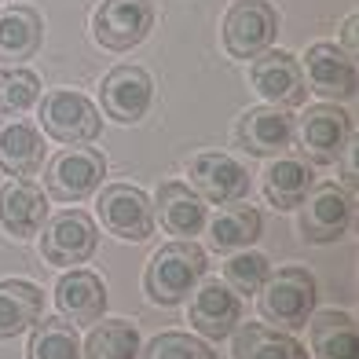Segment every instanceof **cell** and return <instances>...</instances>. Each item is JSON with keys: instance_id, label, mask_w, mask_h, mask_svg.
I'll use <instances>...</instances> for the list:
<instances>
[{"instance_id": "obj_1", "label": "cell", "mask_w": 359, "mask_h": 359, "mask_svg": "<svg viewBox=\"0 0 359 359\" xmlns=\"http://www.w3.org/2000/svg\"><path fill=\"white\" fill-rule=\"evenodd\" d=\"M205 279V250L194 238H180L161 246L143 271V290L154 304H180Z\"/></svg>"}, {"instance_id": "obj_2", "label": "cell", "mask_w": 359, "mask_h": 359, "mask_svg": "<svg viewBox=\"0 0 359 359\" xmlns=\"http://www.w3.org/2000/svg\"><path fill=\"white\" fill-rule=\"evenodd\" d=\"M260 293V316L283 330H301L316 312V279L304 268H283L264 279Z\"/></svg>"}, {"instance_id": "obj_3", "label": "cell", "mask_w": 359, "mask_h": 359, "mask_svg": "<svg viewBox=\"0 0 359 359\" xmlns=\"http://www.w3.org/2000/svg\"><path fill=\"white\" fill-rule=\"evenodd\" d=\"M279 37V11L268 0H235L224 15V48L231 59H257Z\"/></svg>"}, {"instance_id": "obj_4", "label": "cell", "mask_w": 359, "mask_h": 359, "mask_svg": "<svg viewBox=\"0 0 359 359\" xmlns=\"http://www.w3.org/2000/svg\"><path fill=\"white\" fill-rule=\"evenodd\" d=\"M41 125L44 133L59 140V143H92L95 136L103 133V118L95 103L81 92L70 88H55L41 100Z\"/></svg>"}, {"instance_id": "obj_5", "label": "cell", "mask_w": 359, "mask_h": 359, "mask_svg": "<svg viewBox=\"0 0 359 359\" xmlns=\"http://www.w3.org/2000/svg\"><path fill=\"white\" fill-rule=\"evenodd\" d=\"M154 26V4L151 0H103L92 11V37L107 52H128L147 41Z\"/></svg>"}, {"instance_id": "obj_6", "label": "cell", "mask_w": 359, "mask_h": 359, "mask_svg": "<svg viewBox=\"0 0 359 359\" xmlns=\"http://www.w3.org/2000/svg\"><path fill=\"white\" fill-rule=\"evenodd\" d=\"M107 176V158L92 147H70V151H59L48 161L44 172V187L55 202H81L103 184Z\"/></svg>"}, {"instance_id": "obj_7", "label": "cell", "mask_w": 359, "mask_h": 359, "mask_svg": "<svg viewBox=\"0 0 359 359\" xmlns=\"http://www.w3.org/2000/svg\"><path fill=\"white\" fill-rule=\"evenodd\" d=\"M41 253L48 264L70 268V264H85L100 246V235H95V220L81 209H62L41 227Z\"/></svg>"}, {"instance_id": "obj_8", "label": "cell", "mask_w": 359, "mask_h": 359, "mask_svg": "<svg viewBox=\"0 0 359 359\" xmlns=\"http://www.w3.org/2000/svg\"><path fill=\"white\" fill-rule=\"evenodd\" d=\"M95 213H100L103 227L114 238L125 242H143L154 231V205L140 187L128 184H110L100 191V202H95Z\"/></svg>"}, {"instance_id": "obj_9", "label": "cell", "mask_w": 359, "mask_h": 359, "mask_svg": "<svg viewBox=\"0 0 359 359\" xmlns=\"http://www.w3.org/2000/svg\"><path fill=\"white\" fill-rule=\"evenodd\" d=\"M352 143V114L337 103H316L301 118V147L316 165H334Z\"/></svg>"}, {"instance_id": "obj_10", "label": "cell", "mask_w": 359, "mask_h": 359, "mask_svg": "<svg viewBox=\"0 0 359 359\" xmlns=\"http://www.w3.org/2000/svg\"><path fill=\"white\" fill-rule=\"evenodd\" d=\"M154 100V81L143 67H114L103 77L100 88V103L103 114L118 125H136Z\"/></svg>"}, {"instance_id": "obj_11", "label": "cell", "mask_w": 359, "mask_h": 359, "mask_svg": "<svg viewBox=\"0 0 359 359\" xmlns=\"http://www.w3.org/2000/svg\"><path fill=\"white\" fill-rule=\"evenodd\" d=\"M250 81H253V88L264 95V100H271L275 107H301L308 100V81H304V70H301V62L293 59L290 52H260L253 59V67H250Z\"/></svg>"}, {"instance_id": "obj_12", "label": "cell", "mask_w": 359, "mask_h": 359, "mask_svg": "<svg viewBox=\"0 0 359 359\" xmlns=\"http://www.w3.org/2000/svg\"><path fill=\"white\" fill-rule=\"evenodd\" d=\"M352 194H345L337 184L312 187L301 202V231L308 242H337L352 224Z\"/></svg>"}, {"instance_id": "obj_13", "label": "cell", "mask_w": 359, "mask_h": 359, "mask_svg": "<svg viewBox=\"0 0 359 359\" xmlns=\"http://www.w3.org/2000/svg\"><path fill=\"white\" fill-rule=\"evenodd\" d=\"M301 70H304V81L312 85L308 92H319L326 100H352L355 95V85H359L355 62L348 52H341L330 41H319L308 48Z\"/></svg>"}, {"instance_id": "obj_14", "label": "cell", "mask_w": 359, "mask_h": 359, "mask_svg": "<svg viewBox=\"0 0 359 359\" xmlns=\"http://www.w3.org/2000/svg\"><path fill=\"white\" fill-rule=\"evenodd\" d=\"M187 176L202 202H238L250 194V172L231 154H198L191 158Z\"/></svg>"}, {"instance_id": "obj_15", "label": "cell", "mask_w": 359, "mask_h": 359, "mask_svg": "<svg viewBox=\"0 0 359 359\" xmlns=\"http://www.w3.org/2000/svg\"><path fill=\"white\" fill-rule=\"evenodd\" d=\"M238 147L246 154H283L286 147L293 143V118L283 107H250L238 118Z\"/></svg>"}, {"instance_id": "obj_16", "label": "cell", "mask_w": 359, "mask_h": 359, "mask_svg": "<svg viewBox=\"0 0 359 359\" xmlns=\"http://www.w3.org/2000/svg\"><path fill=\"white\" fill-rule=\"evenodd\" d=\"M242 316V304H238V293L220 283V279H209L198 286V293H194V301H191V326L198 334L205 337H227L235 330V323Z\"/></svg>"}, {"instance_id": "obj_17", "label": "cell", "mask_w": 359, "mask_h": 359, "mask_svg": "<svg viewBox=\"0 0 359 359\" xmlns=\"http://www.w3.org/2000/svg\"><path fill=\"white\" fill-rule=\"evenodd\" d=\"M44 191L34 184V180H11V184L0 187V224L4 231L15 238H34L44 227Z\"/></svg>"}, {"instance_id": "obj_18", "label": "cell", "mask_w": 359, "mask_h": 359, "mask_svg": "<svg viewBox=\"0 0 359 359\" xmlns=\"http://www.w3.org/2000/svg\"><path fill=\"white\" fill-rule=\"evenodd\" d=\"M55 304L67 323H95L107 308V286L95 271H70L55 286Z\"/></svg>"}, {"instance_id": "obj_19", "label": "cell", "mask_w": 359, "mask_h": 359, "mask_svg": "<svg viewBox=\"0 0 359 359\" xmlns=\"http://www.w3.org/2000/svg\"><path fill=\"white\" fill-rule=\"evenodd\" d=\"M158 220L176 238H194L205 227V202L187 184L169 180L158 187Z\"/></svg>"}, {"instance_id": "obj_20", "label": "cell", "mask_w": 359, "mask_h": 359, "mask_svg": "<svg viewBox=\"0 0 359 359\" xmlns=\"http://www.w3.org/2000/svg\"><path fill=\"white\" fill-rule=\"evenodd\" d=\"M44 41V22L34 8L15 4L8 11H0V62H15L34 59L41 52Z\"/></svg>"}, {"instance_id": "obj_21", "label": "cell", "mask_w": 359, "mask_h": 359, "mask_svg": "<svg viewBox=\"0 0 359 359\" xmlns=\"http://www.w3.org/2000/svg\"><path fill=\"white\" fill-rule=\"evenodd\" d=\"M44 165V140L29 121H11L0 128V169L8 176L29 180Z\"/></svg>"}, {"instance_id": "obj_22", "label": "cell", "mask_w": 359, "mask_h": 359, "mask_svg": "<svg viewBox=\"0 0 359 359\" xmlns=\"http://www.w3.org/2000/svg\"><path fill=\"white\" fill-rule=\"evenodd\" d=\"M41 308H44V293L34 283H22V279L0 283V341L29 330L41 319Z\"/></svg>"}, {"instance_id": "obj_23", "label": "cell", "mask_w": 359, "mask_h": 359, "mask_svg": "<svg viewBox=\"0 0 359 359\" xmlns=\"http://www.w3.org/2000/svg\"><path fill=\"white\" fill-rule=\"evenodd\" d=\"M312 326V352L319 359H359V330L345 312H319Z\"/></svg>"}, {"instance_id": "obj_24", "label": "cell", "mask_w": 359, "mask_h": 359, "mask_svg": "<svg viewBox=\"0 0 359 359\" xmlns=\"http://www.w3.org/2000/svg\"><path fill=\"white\" fill-rule=\"evenodd\" d=\"M260 227H264V217H260L253 205H227L213 217V224H209V246L220 250V253L253 246L260 238Z\"/></svg>"}, {"instance_id": "obj_25", "label": "cell", "mask_w": 359, "mask_h": 359, "mask_svg": "<svg viewBox=\"0 0 359 359\" xmlns=\"http://www.w3.org/2000/svg\"><path fill=\"white\" fill-rule=\"evenodd\" d=\"M312 184H316L312 165H304L297 158H283L264 172V194L275 209H297L308 198Z\"/></svg>"}, {"instance_id": "obj_26", "label": "cell", "mask_w": 359, "mask_h": 359, "mask_svg": "<svg viewBox=\"0 0 359 359\" xmlns=\"http://www.w3.org/2000/svg\"><path fill=\"white\" fill-rule=\"evenodd\" d=\"M235 359H308V352L290 334H279L264 323H246L235 334Z\"/></svg>"}, {"instance_id": "obj_27", "label": "cell", "mask_w": 359, "mask_h": 359, "mask_svg": "<svg viewBox=\"0 0 359 359\" xmlns=\"http://www.w3.org/2000/svg\"><path fill=\"white\" fill-rule=\"evenodd\" d=\"M29 359H81L77 326L62 316L37 319L34 334H29Z\"/></svg>"}, {"instance_id": "obj_28", "label": "cell", "mask_w": 359, "mask_h": 359, "mask_svg": "<svg viewBox=\"0 0 359 359\" xmlns=\"http://www.w3.org/2000/svg\"><path fill=\"white\" fill-rule=\"evenodd\" d=\"M136 355H140V330L128 319H107L88 334L81 359H136Z\"/></svg>"}, {"instance_id": "obj_29", "label": "cell", "mask_w": 359, "mask_h": 359, "mask_svg": "<svg viewBox=\"0 0 359 359\" xmlns=\"http://www.w3.org/2000/svg\"><path fill=\"white\" fill-rule=\"evenodd\" d=\"M41 100V77L26 67L0 70V114H22Z\"/></svg>"}, {"instance_id": "obj_30", "label": "cell", "mask_w": 359, "mask_h": 359, "mask_svg": "<svg viewBox=\"0 0 359 359\" xmlns=\"http://www.w3.org/2000/svg\"><path fill=\"white\" fill-rule=\"evenodd\" d=\"M140 355L143 359H217V352L205 341H194L191 334H180V330L158 334Z\"/></svg>"}, {"instance_id": "obj_31", "label": "cell", "mask_w": 359, "mask_h": 359, "mask_svg": "<svg viewBox=\"0 0 359 359\" xmlns=\"http://www.w3.org/2000/svg\"><path fill=\"white\" fill-rule=\"evenodd\" d=\"M268 275H271L268 257H260V253H238V257L227 260L224 283L231 286L235 293H257L260 286H264Z\"/></svg>"}, {"instance_id": "obj_32", "label": "cell", "mask_w": 359, "mask_h": 359, "mask_svg": "<svg viewBox=\"0 0 359 359\" xmlns=\"http://www.w3.org/2000/svg\"><path fill=\"white\" fill-rule=\"evenodd\" d=\"M355 26H359V19H355V15H348V19H345V29H341V37H345V48H348L352 59H355Z\"/></svg>"}]
</instances>
